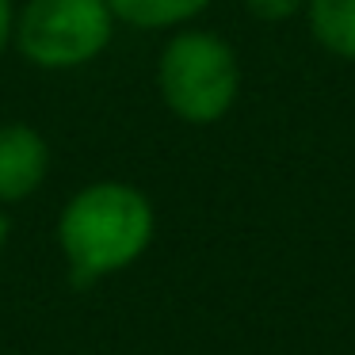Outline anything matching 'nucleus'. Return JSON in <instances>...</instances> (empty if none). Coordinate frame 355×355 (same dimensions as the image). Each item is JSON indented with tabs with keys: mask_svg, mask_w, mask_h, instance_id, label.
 <instances>
[{
	"mask_svg": "<svg viewBox=\"0 0 355 355\" xmlns=\"http://www.w3.org/2000/svg\"><path fill=\"white\" fill-rule=\"evenodd\" d=\"M157 237L153 199L126 180H92L58 210L54 245L77 286L134 268Z\"/></svg>",
	"mask_w": 355,
	"mask_h": 355,
	"instance_id": "obj_1",
	"label": "nucleus"
},
{
	"mask_svg": "<svg viewBox=\"0 0 355 355\" xmlns=\"http://www.w3.org/2000/svg\"><path fill=\"white\" fill-rule=\"evenodd\" d=\"M161 103L187 126H214L241 96V62L214 31L180 27L157 58Z\"/></svg>",
	"mask_w": 355,
	"mask_h": 355,
	"instance_id": "obj_2",
	"label": "nucleus"
},
{
	"mask_svg": "<svg viewBox=\"0 0 355 355\" xmlns=\"http://www.w3.org/2000/svg\"><path fill=\"white\" fill-rule=\"evenodd\" d=\"M115 27L107 0H24L16 4L12 50L31 69L77 73L107 54Z\"/></svg>",
	"mask_w": 355,
	"mask_h": 355,
	"instance_id": "obj_3",
	"label": "nucleus"
},
{
	"mask_svg": "<svg viewBox=\"0 0 355 355\" xmlns=\"http://www.w3.org/2000/svg\"><path fill=\"white\" fill-rule=\"evenodd\" d=\"M50 141L24 119L0 123V207L8 210L39 195L50 180Z\"/></svg>",
	"mask_w": 355,
	"mask_h": 355,
	"instance_id": "obj_4",
	"label": "nucleus"
},
{
	"mask_svg": "<svg viewBox=\"0 0 355 355\" xmlns=\"http://www.w3.org/2000/svg\"><path fill=\"white\" fill-rule=\"evenodd\" d=\"M119 24L134 31H180L191 27L214 0H107Z\"/></svg>",
	"mask_w": 355,
	"mask_h": 355,
	"instance_id": "obj_5",
	"label": "nucleus"
},
{
	"mask_svg": "<svg viewBox=\"0 0 355 355\" xmlns=\"http://www.w3.org/2000/svg\"><path fill=\"white\" fill-rule=\"evenodd\" d=\"M309 35L340 62H355V0H309Z\"/></svg>",
	"mask_w": 355,
	"mask_h": 355,
	"instance_id": "obj_6",
	"label": "nucleus"
},
{
	"mask_svg": "<svg viewBox=\"0 0 355 355\" xmlns=\"http://www.w3.org/2000/svg\"><path fill=\"white\" fill-rule=\"evenodd\" d=\"M306 4L309 0H245V8L256 19H263V24H283V19L306 12Z\"/></svg>",
	"mask_w": 355,
	"mask_h": 355,
	"instance_id": "obj_7",
	"label": "nucleus"
},
{
	"mask_svg": "<svg viewBox=\"0 0 355 355\" xmlns=\"http://www.w3.org/2000/svg\"><path fill=\"white\" fill-rule=\"evenodd\" d=\"M12 39H16V0H0V62L12 50Z\"/></svg>",
	"mask_w": 355,
	"mask_h": 355,
	"instance_id": "obj_8",
	"label": "nucleus"
},
{
	"mask_svg": "<svg viewBox=\"0 0 355 355\" xmlns=\"http://www.w3.org/2000/svg\"><path fill=\"white\" fill-rule=\"evenodd\" d=\"M8 233H12V222L4 214V207H0V260H4V248H8Z\"/></svg>",
	"mask_w": 355,
	"mask_h": 355,
	"instance_id": "obj_9",
	"label": "nucleus"
}]
</instances>
